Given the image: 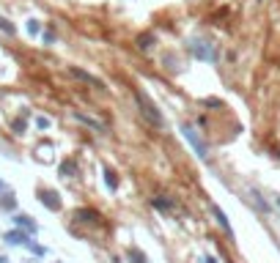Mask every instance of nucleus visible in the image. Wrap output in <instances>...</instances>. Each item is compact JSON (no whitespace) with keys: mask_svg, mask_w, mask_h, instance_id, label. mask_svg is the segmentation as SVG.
I'll list each match as a JSON object with an SVG mask.
<instances>
[{"mask_svg":"<svg viewBox=\"0 0 280 263\" xmlns=\"http://www.w3.org/2000/svg\"><path fill=\"white\" fill-rule=\"evenodd\" d=\"M135 102H138V107H140V112H143V118H146L148 124H154L157 129H162L165 126V118H162V112H160V107H157L151 99L143 93L140 88H135Z\"/></svg>","mask_w":280,"mask_h":263,"instance_id":"1","label":"nucleus"},{"mask_svg":"<svg viewBox=\"0 0 280 263\" xmlns=\"http://www.w3.org/2000/svg\"><path fill=\"white\" fill-rule=\"evenodd\" d=\"M182 134H184V137H187V143H189V146H192V151H195V153H198V156H201L203 162L209 159V148H206V143H203V140L198 137V132L192 129V126H189V124H182Z\"/></svg>","mask_w":280,"mask_h":263,"instance_id":"2","label":"nucleus"},{"mask_svg":"<svg viewBox=\"0 0 280 263\" xmlns=\"http://www.w3.org/2000/svg\"><path fill=\"white\" fill-rule=\"evenodd\" d=\"M189 52H192V55L198 58V61H214V47H211V44H206V42H189Z\"/></svg>","mask_w":280,"mask_h":263,"instance_id":"3","label":"nucleus"},{"mask_svg":"<svg viewBox=\"0 0 280 263\" xmlns=\"http://www.w3.org/2000/svg\"><path fill=\"white\" fill-rule=\"evenodd\" d=\"M39 200H42V206H47L49 211H61L58 192H52V189H42V192H39Z\"/></svg>","mask_w":280,"mask_h":263,"instance_id":"4","label":"nucleus"},{"mask_svg":"<svg viewBox=\"0 0 280 263\" xmlns=\"http://www.w3.org/2000/svg\"><path fill=\"white\" fill-rule=\"evenodd\" d=\"M69 74L71 77H77V80H83V83H91L93 88H105V83L102 80H96L93 74H88V71H83L80 66H69Z\"/></svg>","mask_w":280,"mask_h":263,"instance_id":"5","label":"nucleus"},{"mask_svg":"<svg viewBox=\"0 0 280 263\" xmlns=\"http://www.w3.org/2000/svg\"><path fill=\"white\" fill-rule=\"evenodd\" d=\"M14 225H17L20 230H25V233H30V236L39 230V225L33 222V217H28V214H17V217H14Z\"/></svg>","mask_w":280,"mask_h":263,"instance_id":"6","label":"nucleus"},{"mask_svg":"<svg viewBox=\"0 0 280 263\" xmlns=\"http://www.w3.org/2000/svg\"><path fill=\"white\" fill-rule=\"evenodd\" d=\"M211 214H214V219H217V225L220 228L225 230V233L228 236H233V228H231V222H228V217H225V211L220 206H214V203H211Z\"/></svg>","mask_w":280,"mask_h":263,"instance_id":"7","label":"nucleus"},{"mask_svg":"<svg viewBox=\"0 0 280 263\" xmlns=\"http://www.w3.org/2000/svg\"><path fill=\"white\" fill-rule=\"evenodd\" d=\"M74 219L91 222V225H99V222H102V214H99V211H93V208H80L77 214H74Z\"/></svg>","mask_w":280,"mask_h":263,"instance_id":"8","label":"nucleus"},{"mask_svg":"<svg viewBox=\"0 0 280 263\" xmlns=\"http://www.w3.org/2000/svg\"><path fill=\"white\" fill-rule=\"evenodd\" d=\"M74 118H77L80 124H85V126H91L93 132H105V124H99V121H93L91 115H85V112H80V110L74 112Z\"/></svg>","mask_w":280,"mask_h":263,"instance_id":"9","label":"nucleus"},{"mask_svg":"<svg viewBox=\"0 0 280 263\" xmlns=\"http://www.w3.org/2000/svg\"><path fill=\"white\" fill-rule=\"evenodd\" d=\"M157 39H154V33H140L138 39H135V44H138V49H143V52H148V49H151V44H154Z\"/></svg>","mask_w":280,"mask_h":263,"instance_id":"10","label":"nucleus"},{"mask_svg":"<svg viewBox=\"0 0 280 263\" xmlns=\"http://www.w3.org/2000/svg\"><path fill=\"white\" fill-rule=\"evenodd\" d=\"M61 175H63V178H74V175H77V165H74L71 159H66L61 165Z\"/></svg>","mask_w":280,"mask_h":263,"instance_id":"11","label":"nucleus"},{"mask_svg":"<svg viewBox=\"0 0 280 263\" xmlns=\"http://www.w3.org/2000/svg\"><path fill=\"white\" fill-rule=\"evenodd\" d=\"M105 184H107V189H116V187H118V175L113 173L110 167H105Z\"/></svg>","mask_w":280,"mask_h":263,"instance_id":"12","label":"nucleus"},{"mask_svg":"<svg viewBox=\"0 0 280 263\" xmlns=\"http://www.w3.org/2000/svg\"><path fill=\"white\" fill-rule=\"evenodd\" d=\"M151 206H157L160 211H170L176 203H173V200H165V197H154V200H151Z\"/></svg>","mask_w":280,"mask_h":263,"instance_id":"13","label":"nucleus"},{"mask_svg":"<svg viewBox=\"0 0 280 263\" xmlns=\"http://www.w3.org/2000/svg\"><path fill=\"white\" fill-rule=\"evenodd\" d=\"M0 30H3V33H8V36H14V33H17V28L6 20V17H0Z\"/></svg>","mask_w":280,"mask_h":263,"instance_id":"14","label":"nucleus"},{"mask_svg":"<svg viewBox=\"0 0 280 263\" xmlns=\"http://www.w3.org/2000/svg\"><path fill=\"white\" fill-rule=\"evenodd\" d=\"M129 261L132 263H146V255H143L140 249H129Z\"/></svg>","mask_w":280,"mask_h":263,"instance_id":"15","label":"nucleus"},{"mask_svg":"<svg viewBox=\"0 0 280 263\" xmlns=\"http://www.w3.org/2000/svg\"><path fill=\"white\" fill-rule=\"evenodd\" d=\"M17 200L11 197V195H6V197H0V208H14Z\"/></svg>","mask_w":280,"mask_h":263,"instance_id":"16","label":"nucleus"},{"mask_svg":"<svg viewBox=\"0 0 280 263\" xmlns=\"http://www.w3.org/2000/svg\"><path fill=\"white\" fill-rule=\"evenodd\" d=\"M36 124H39V129H49V118L39 115V118H36Z\"/></svg>","mask_w":280,"mask_h":263,"instance_id":"17","label":"nucleus"},{"mask_svg":"<svg viewBox=\"0 0 280 263\" xmlns=\"http://www.w3.org/2000/svg\"><path fill=\"white\" fill-rule=\"evenodd\" d=\"M28 30H30L33 36L39 33V20H30V22H28Z\"/></svg>","mask_w":280,"mask_h":263,"instance_id":"18","label":"nucleus"},{"mask_svg":"<svg viewBox=\"0 0 280 263\" xmlns=\"http://www.w3.org/2000/svg\"><path fill=\"white\" fill-rule=\"evenodd\" d=\"M14 132H17V134H22V132H25V121H22V124L17 121V124H14Z\"/></svg>","mask_w":280,"mask_h":263,"instance_id":"19","label":"nucleus"},{"mask_svg":"<svg viewBox=\"0 0 280 263\" xmlns=\"http://www.w3.org/2000/svg\"><path fill=\"white\" fill-rule=\"evenodd\" d=\"M206 263H217V261H214V258H206Z\"/></svg>","mask_w":280,"mask_h":263,"instance_id":"20","label":"nucleus"},{"mask_svg":"<svg viewBox=\"0 0 280 263\" xmlns=\"http://www.w3.org/2000/svg\"><path fill=\"white\" fill-rule=\"evenodd\" d=\"M0 263H8V261H6V255H0Z\"/></svg>","mask_w":280,"mask_h":263,"instance_id":"21","label":"nucleus"},{"mask_svg":"<svg viewBox=\"0 0 280 263\" xmlns=\"http://www.w3.org/2000/svg\"><path fill=\"white\" fill-rule=\"evenodd\" d=\"M278 206H280V197H278Z\"/></svg>","mask_w":280,"mask_h":263,"instance_id":"22","label":"nucleus"}]
</instances>
